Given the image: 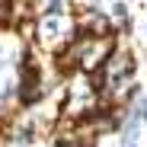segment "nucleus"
Returning <instances> with one entry per match:
<instances>
[{
	"label": "nucleus",
	"mask_w": 147,
	"mask_h": 147,
	"mask_svg": "<svg viewBox=\"0 0 147 147\" xmlns=\"http://www.w3.org/2000/svg\"><path fill=\"white\" fill-rule=\"evenodd\" d=\"M35 38L42 48H48V51H64V48L77 38V19H74L70 13H38L35 16Z\"/></svg>",
	"instance_id": "f257e3e1"
},
{
	"label": "nucleus",
	"mask_w": 147,
	"mask_h": 147,
	"mask_svg": "<svg viewBox=\"0 0 147 147\" xmlns=\"http://www.w3.org/2000/svg\"><path fill=\"white\" fill-rule=\"evenodd\" d=\"M109 19H112L115 29H121V26H128V22H131V13H128V3H125V0H112Z\"/></svg>",
	"instance_id": "f03ea898"
},
{
	"label": "nucleus",
	"mask_w": 147,
	"mask_h": 147,
	"mask_svg": "<svg viewBox=\"0 0 147 147\" xmlns=\"http://www.w3.org/2000/svg\"><path fill=\"white\" fill-rule=\"evenodd\" d=\"M45 13H70V0H42Z\"/></svg>",
	"instance_id": "7ed1b4c3"
},
{
	"label": "nucleus",
	"mask_w": 147,
	"mask_h": 147,
	"mask_svg": "<svg viewBox=\"0 0 147 147\" xmlns=\"http://www.w3.org/2000/svg\"><path fill=\"white\" fill-rule=\"evenodd\" d=\"M134 115H138L141 121H147V99H141V102L134 106Z\"/></svg>",
	"instance_id": "20e7f679"
}]
</instances>
